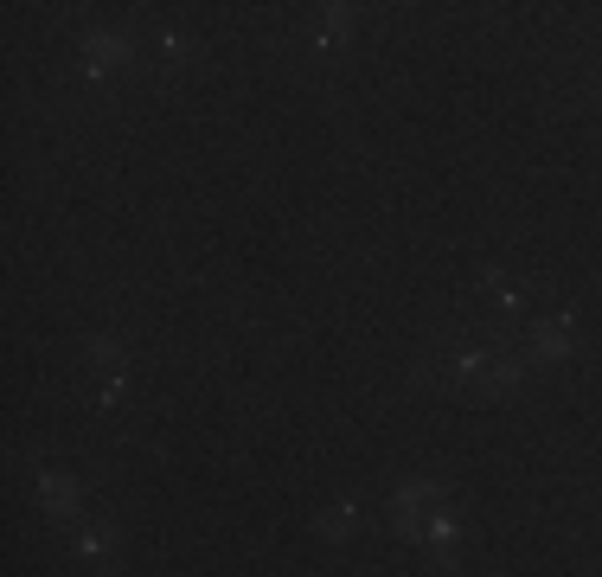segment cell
Here are the masks:
<instances>
[{
	"label": "cell",
	"instance_id": "5",
	"mask_svg": "<svg viewBox=\"0 0 602 577\" xmlns=\"http://www.w3.org/2000/svg\"><path fill=\"white\" fill-rule=\"evenodd\" d=\"M321 533H327V539H346V533H353V507H334V514H321Z\"/></svg>",
	"mask_w": 602,
	"mask_h": 577
},
{
	"label": "cell",
	"instance_id": "6",
	"mask_svg": "<svg viewBox=\"0 0 602 577\" xmlns=\"http://www.w3.org/2000/svg\"><path fill=\"white\" fill-rule=\"evenodd\" d=\"M90 58H109V64H122V58H128V39H90Z\"/></svg>",
	"mask_w": 602,
	"mask_h": 577
},
{
	"label": "cell",
	"instance_id": "3",
	"mask_svg": "<svg viewBox=\"0 0 602 577\" xmlns=\"http://www.w3.org/2000/svg\"><path fill=\"white\" fill-rule=\"evenodd\" d=\"M39 494H45V507H52V514H71V507H78V494H71L58 475H39Z\"/></svg>",
	"mask_w": 602,
	"mask_h": 577
},
{
	"label": "cell",
	"instance_id": "1",
	"mask_svg": "<svg viewBox=\"0 0 602 577\" xmlns=\"http://www.w3.org/2000/svg\"><path fill=\"white\" fill-rule=\"evenodd\" d=\"M442 385H456V392H475V398H500L513 379H519V359L500 353V346H456L436 366Z\"/></svg>",
	"mask_w": 602,
	"mask_h": 577
},
{
	"label": "cell",
	"instance_id": "2",
	"mask_svg": "<svg viewBox=\"0 0 602 577\" xmlns=\"http://www.w3.org/2000/svg\"><path fill=\"white\" fill-rule=\"evenodd\" d=\"M532 353H539V359H564V353H570V327H564V321H551V327H539V340H532Z\"/></svg>",
	"mask_w": 602,
	"mask_h": 577
},
{
	"label": "cell",
	"instance_id": "4",
	"mask_svg": "<svg viewBox=\"0 0 602 577\" xmlns=\"http://www.w3.org/2000/svg\"><path fill=\"white\" fill-rule=\"evenodd\" d=\"M90 359H97V366H103L109 379H122V366H128V359H122V346H116V340H90Z\"/></svg>",
	"mask_w": 602,
	"mask_h": 577
}]
</instances>
